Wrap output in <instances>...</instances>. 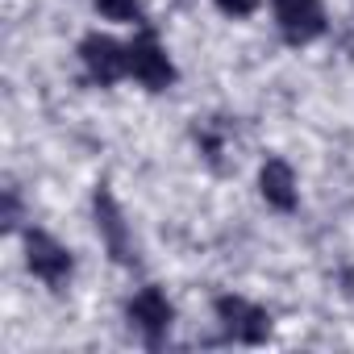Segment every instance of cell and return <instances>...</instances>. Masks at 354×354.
<instances>
[{
	"label": "cell",
	"instance_id": "obj_4",
	"mask_svg": "<svg viewBox=\"0 0 354 354\" xmlns=\"http://www.w3.org/2000/svg\"><path fill=\"white\" fill-rule=\"evenodd\" d=\"M217 321L225 325L230 337H238L246 346H259L271 337V313L246 296H217Z\"/></svg>",
	"mask_w": 354,
	"mask_h": 354
},
{
	"label": "cell",
	"instance_id": "obj_1",
	"mask_svg": "<svg viewBox=\"0 0 354 354\" xmlns=\"http://www.w3.org/2000/svg\"><path fill=\"white\" fill-rule=\"evenodd\" d=\"M125 59H129V75H133L142 88H150V92H162V88H171V84H175L171 55H167V46L154 38V30L138 26L133 42H125Z\"/></svg>",
	"mask_w": 354,
	"mask_h": 354
},
{
	"label": "cell",
	"instance_id": "obj_7",
	"mask_svg": "<svg viewBox=\"0 0 354 354\" xmlns=\"http://www.w3.org/2000/svg\"><path fill=\"white\" fill-rule=\"evenodd\" d=\"M129 321H133L150 342H158V337L171 329V300H167L158 288H142V292H133V300H129Z\"/></svg>",
	"mask_w": 354,
	"mask_h": 354
},
{
	"label": "cell",
	"instance_id": "obj_9",
	"mask_svg": "<svg viewBox=\"0 0 354 354\" xmlns=\"http://www.w3.org/2000/svg\"><path fill=\"white\" fill-rule=\"evenodd\" d=\"M104 21H121V26H146V9L142 0H92Z\"/></svg>",
	"mask_w": 354,
	"mask_h": 354
},
{
	"label": "cell",
	"instance_id": "obj_3",
	"mask_svg": "<svg viewBox=\"0 0 354 354\" xmlns=\"http://www.w3.org/2000/svg\"><path fill=\"white\" fill-rule=\"evenodd\" d=\"M26 263L55 292L67 288V279H71V250L59 238H50L46 230H26Z\"/></svg>",
	"mask_w": 354,
	"mask_h": 354
},
{
	"label": "cell",
	"instance_id": "obj_2",
	"mask_svg": "<svg viewBox=\"0 0 354 354\" xmlns=\"http://www.w3.org/2000/svg\"><path fill=\"white\" fill-rule=\"evenodd\" d=\"M92 213H96V234H100V242L109 246V254H113L121 267H133V263H138V246H133V238H129V225H125V213H121L117 196H113L104 184H100L96 196H92Z\"/></svg>",
	"mask_w": 354,
	"mask_h": 354
},
{
	"label": "cell",
	"instance_id": "obj_10",
	"mask_svg": "<svg viewBox=\"0 0 354 354\" xmlns=\"http://www.w3.org/2000/svg\"><path fill=\"white\" fill-rule=\"evenodd\" d=\"M213 5H217L221 13H230V17H250V13L259 9V0H213Z\"/></svg>",
	"mask_w": 354,
	"mask_h": 354
},
{
	"label": "cell",
	"instance_id": "obj_5",
	"mask_svg": "<svg viewBox=\"0 0 354 354\" xmlns=\"http://www.w3.org/2000/svg\"><path fill=\"white\" fill-rule=\"evenodd\" d=\"M275 26L288 42H313L325 34V5L321 0H271Z\"/></svg>",
	"mask_w": 354,
	"mask_h": 354
},
{
	"label": "cell",
	"instance_id": "obj_8",
	"mask_svg": "<svg viewBox=\"0 0 354 354\" xmlns=\"http://www.w3.org/2000/svg\"><path fill=\"white\" fill-rule=\"evenodd\" d=\"M259 188H263V201L275 205V209H283V213H292L296 201H300V192H296V171H292L283 158H267V162H263Z\"/></svg>",
	"mask_w": 354,
	"mask_h": 354
},
{
	"label": "cell",
	"instance_id": "obj_6",
	"mask_svg": "<svg viewBox=\"0 0 354 354\" xmlns=\"http://www.w3.org/2000/svg\"><path fill=\"white\" fill-rule=\"evenodd\" d=\"M80 59H84V67L92 71V80H100V84H117L121 75H129L125 46L113 42L109 34H88V38L80 42Z\"/></svg>",
	"mask_w": 354,
	"mask_h": 354
}]
</instances>
